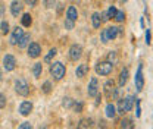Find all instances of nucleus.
I'll return each instance as SVG.
<instances>
[{
    "mask_svg": "<svg viewBox=\"0 0 153 129\" xmlns=\"http://www.w3.org/2000/svg\"><path fill=\"white\" fill-rule=\"evenodd\" d=\"M135 97L134 95H127L125 98H119V104H118V113L119 114H125L133 109L134 103H135Z\"/></svg>",
    "mask_w": 153,
    "mask_h": 129,
    "instance_id": "obj_1",
    "label": "nucleus"
},
{
    "mask_svg": "<svg viewBox=\"0 0 153 129\" xmlns=\"http://www.w3.org/2000/svg\"><path fill=\"white\" fill-rule=\"evenodd\" d=\"M66 74V68L62 62H53L50 65V75L53 76V79L56 81H60Z\"/></svg>",
    "mask_w": 153,
    "mask_h": 129,
    "instance_id": "obj_2",
    "label": "nucleus"
},
{
    "mask_svg": "<svg viewBox=\"0 0 153 129\" xmlns=\"http://www.w3.org/2000/svg\"><path fill=\"white\" fill-rule=\"evenodd\" d=\"M112 69H114V65L111 63V62H99L97 65H96L94 71L97 75H102V76H108V75L112 74Z\"/></svg>",
    "mask_w": 153,
    "mask_h": 129,
    "instance_id": "obj_3",
    "label": "nucleus"
},
{
    "mask_svg": "<svg viewBox=\"0 0 153 129\" xmlns=\"http://www.w3.org/2000/svg\"><path fill=\"white\" fill-rule=\"evenodd\" d=\"M15 91L18 92L19 95H22V97H27L30 94V85H28V82L25 79H22V78H18L15 81Z\"/></svg>",
    "mask_w": 153,
    "mask_h": 129,
    "instance_id": "obj_4",
    "label": "nucleus"
},
{
    "mask_svg": "<svg viewBox=\"0 0 153 129\" xmlns=\"http://www.w3.org/2000/svg\"><path fill=\"white\" fill-rule=\"evenodd\" d=\"M16 66V59L12 55H4L3 56V69L6 72H12Z\"/></svg>",
    "mask_w": 153,
    "mask_h": 129,
    "instance_id": "obj_5",
    "label": "nucleus"
},
{
    "mask_svg": "<svg viewBox=\"0 0 153 129\" xmlns=\"http://www.w3.org/2000/svg\"><path fill=\"white\" fill-rule=\"evenodd\" d=\"M135 88L137 91H143L144 88V75H143V66L140 65L137 68V72H135Z\"/></svg>",
    "mask_w": 153,
    "mask_h": 129,
    "instance_id": "obj_6",
    "label": "nucleus"
},
{
    "mask_svg": "<svg viewBox=\"0 0 153 129\" xmlns=\"http://www.w3.org/2000/svg\"><path fill=\"white\" fill-rule=\"evenodd\" d=\"M69 59L71 60H74V62H76V60H79L81 59V56H82V47L79 46V44H72L71 47H69Z\"/></svg>",
    "mask_w": 153,
    "mask_h": 129,
    "instance_id": "obj_7",
    "label": "nucleus"
},
{
    "mask_svg": "<svg viewBox=\"0 0 153 129\" xmlns=\"http://www.w3.org/2000/svg\"><path fill=\"white\" fill-rule=\"evenodd\" d=\"M87 94H88V97H96L99 94V81H97L96 76H93L90 79V84H88V88H87Z\"/></svg>",
    "mask_w": 153,
    "mask_h": 129,
    "instance_id": "obj_8",
    "label": "nucleus"
},
{
    "mask_svg": "<svg viewBox=\"0 0 153 129\" xmlns=\"http://www.w3.org/2000/svg\"><path fill=\"white\" fill-rule=\"evenodd\" d=\"M22 35H24V29H22L21 27H16V28L12 31V35H10V38H9V43H10L12 46H16Z\"/></svg>",
    "mask_w": 153,
    "mask_h": 129,
    "instance_id": "obj_9",
    "label": "nucleus"
},
{
    "mask_svg": "<svg viewBox=\"0 0 153 129\" xmlns=\"http://www.w3.org/2000/svg\"><path fill=\"white\" fill-rule=\"evenodd\" d=\"M40 55H41V47H40V44H38V43H31V44L28 46V56H30L31 59H37Z\"/></svg>",
    "mask_w": 153,
    "mask_h": 129,
    "instance_id": "obj_10",
    "label": "nucleus"
},
{
    "mask_svg": "<svg viewBox=\"0 0 153 129\" xmlns=\"http://www.w3.org/2000/svg\"><path fill=\"white\" fill-rule=\"evenodd\" d=\"M103 88H105V94H106V97H108V98H112V97H114L115 90H116V88H115L114 79H108V81L105 82Z\"/></svg>",
    "mask_w": 153,
    "mask_h": 129,
    "instance_id": "obj_11",
    "label": "nucleus"
},
{
    "mask_svg": "<svg viewBox=\"0 0 153 129\" xmlns=\"http://www.w3.org/2000/svg\"><path fill=\"white\" fill-rule=\"evenodd\" d=\"M106 32H108V38H109V41L111 40H115V38L118 37V35H122V29L119 28V27H108L106 28Z\"/></svg>",
    "mask_w": 153,
    "mask_h": 129,
    "instance_id": "obj_12",
    "label": "nucleus"
},
{
    "mask_svg": "<svg viewBox=\"0 0 153 129\" xmlns=\"http://www.w3.org/2000/svg\"><path fill=\"white\" fill-rule=\"evenodd\" d=\"M31 111H33V103L31 101H22L19 104V113L22 116H28Z\"/></svg>",
    "mask_w": 153,
    "mask_h": 129,
    "instance_id": "obj_13",
    "label": "nucleus"
},
{
    "mask_svg": "<svg viewBox=\"0 0 153 129\" xmlns=\"http://www.w3.org/2000/svg\"><path fill=\"white\" fill-rule=\"evenodd\" d=\"M22 3L19 1V0H13L12 1V4H10V13L13 15V16H18L21 15V12H22Z\"/></svg>",
    "mask_w": 153,
    "mask_h": 129,
    "instance_id": "obj_14",
    "label": "nucleus"
},
{
    "mask_svg": "<svg viewBox=\"0 0 153 129\" xmlns=\"http://www.w3.org/2000/svg\"><path fill=\"white\" fill-rule=\"evenodd\" d=\"M66 18L74 21V22L78 19V10H76L75 6H69V7L66 9Z\"/></svg>",
    "mask_w": 153,
    "mask_h": 129,
    "instance_id": "obj_15",
    "label": "nucleus"
},
{
    "mask_svg": "<svg viewBox=\"0 0 153 129\" xmlns=\"http://www.w3.org/2000/svg\"><path fill=\"white\" fill-rule=\"evenodd\" d=\"M88 74V66L87 65H78L76 66V69H75V75L78 76V78H84L85 75Z\"/></svg>",
    "mask_w": 153,
    "mask_h": 129,
    "instance_id": "obj_16",
    "label": "nucleus"
},
{
    "mask_svg": "<svg viewBox=\"0 0 153 129\" xmlns=\"http://www.w3.org/2000/svg\"><path fill=\"white\" fill-rule=\"evenodd\" d=\"M128 76H130V72H128V69H127V68L121 71V74H119V87H121V88H122V87L127 84V81H128Z\"/></svg>",
    "mask_w": 153,
    "mask_h": 129,
    "instance_id": "obj_17",
    "label": "nucleus"
},
{
    "mask_svg": "<svg viewBox=\"0 0 153 129\" xmlns=\"http://www.w3.org/2000/svg\"><path fill=\"white\" fill-rule=\"evenodd\" d=\"M21 24H22V27L30 28V27L33 25V16H31L30 13H24L22 18H21Z\"/></svg>",
    "mask_w": 153,
    "mask_h": 129,
    "instance_id": "obj_18",
    "label": "nucleus"
},
{
    "mask_svg": "<svg viewBox=\"0 0 153 129\" xmlns=\"http://www.w3.org/2000/svg\"><path fill=\"white\" fill-rule=\"evenodd\" d=\"M105 114H106V117H109V119H114V117H115V114H116V109H115V106L112 104V103L106 104Z\"/></svg>",
    "mask_w": 153,
    "mask_h": 129,
    "instance_id": "obj_19",
    "label": "nucleus"
},
{
    "mask_svg": "<svg viewBox=\"0 0 153 129\" xmlns=\"http://www.w3.org/2000/svg\"><path fill=\"white\" fill-rule=\"evenodd\" d=\"M30 40H31V37H30V34H24V35L21 37V40L18 41V47H19V49H25V47L28 46Z\"/></svg>",
    "mask_w": 153,
    "mask_h": 129,
    "instance_id": "obj_20",
    "label": "nucleus"
},
{
    "mask_svg": "<svg viewBox=\"0 0 153 129\" xmlns=\"http://www.w3.org/2000/svg\"><path fill=\"white\" fill-rule=\"evenodd\" d=\"M91 24H93L94 28H100L102 19H100V13H99V12H94V13L91 15Z\"/></svg>",
    "mask_w": 153,
    "mask_h": 129,
    "instance_id": "obj_21",
    "label": "nucleus"
},
{
    "mask_svg": "<svg viewBox=\"0 0 153 129\" xmlns=\"http://www.w3.org/2000/svg\"><path fill=\"white\" fill-rule=\"evenodd\" d=\"M41 72H43V65L41 63H34V66H33V75L36 78H40Z\"/></svg>",
    "mask_w": 153,
    "mask_h": 129,
    "instance_id": "obj_22",
    "label": "nucleus"
},
{
    "mask_svg": "<svg viewBox=\"0 0 153 129\" xmlns=\"http://www.w3.org/2000/svg\"><path fill=\"white\" fill-rule=\"evenodd\" d=\"M56 55H57L56 49H50V50H49V53L44 56V62H46V63H50V62L53 60V57H55Z\"/></svg>",
    "mask_w": 153,
    "mask_h": 129,
    "instance_id": "obj_23",
    "label": "nucleus"
},
{
    "mask_svg": "<svg viewBox=\"0 0 153 129\" xmlns=\"http://www.w3.org/2000/svg\"><path fill=\"white\" fill-rule=\"evenodd\" d=\"M121 128L124 129H133L134 128V123L131 119H122L121 120Z\"/></svg>",
    "mask_w": 153,
    "mask_h": 129,
    "instance_id": "obj_24",
    "label": "nucleus"
},
{
    "mask_svg": "<svg viewBox=\"0 0 153 129\" xmlns=\"http://www.w3.org/2000/svg\"><path fill=\"white\" fill-rule=\"evenodd\" d=\"M90 126H91V119H81L78 122V128H81V129L90 128Z\"/></svg>",
    "mask_w": 153,
    "mask_h": 129,
    "instance_id": "obj_25",
    "label": "nucleus"
},
{
    "mask_svg": "<svg viewBox=\"0 0 153 129\" xmlns=\"http://www.w3.org/2000/svg\"><path fill=\"white\" fill-rule=\"evenodd\" d=\"M0 32L3 35H6L9 32V22L7 21H1V24H0Z\"/></svg>",
    "mask_w": 153,
    "mask_h": 129,
    "instance_id": "obj_26",
    "label": "nucleus"
},
{
    "mask_svg": "<svg viewBox=\"0 0 153 129\" xmlns=\"http://www.w3.org/2000/svg\"><path fill=\"white\" fill-rule=\"evenodd\" d=\"M62 106H63L65 109H71V107L74 106V100H72L71 97H65L63 101H62Z\"/></svg>",
    "mask_w": 153,
    "mask_h": 129,
    "instance_id": "obj_27",
    "label": "nucleus"
},
{
    "mask_svg": "<svg viewBox=\"0 0 153 129\" xmlns=\"http://www.w3.org/2000/svg\"><path fill=\"white\" fill-rule=\"evenodd\" d=\"M41 91L44 94H50L52 92V82L50 81H46L43 85H41Z\"/></svg>",
    "mask_w": 153,
    "mask_h": 129,
    "instance_id": "obj_28",
    "label": "nucleus"
},
{
    "mask_svg": "<svg viewBox=\"0 0 153 129\" xmlns=\"http://www.w3.org/2000/svg\"><path fill=\"white\" fill-rule=\"evenodd\" d=\"M108 62H111L112 65H116V63H118V55H116V52H109Z\"/></svg>",
    "mask_w": 153,
    "mask_h": 129,
    "instance_id": "obj_29",
    "label": "nucleus"
},
{
    "mask_svg": "<svg viewBox=\"0 0 153 129\" xmlns=\"http://www.w3.org/2000/svg\"><path fill=\"white\" fill-rule=\"evenodd\" d=\"M114 19L116 21V22H124V19H125V13H124L122 10H116Z\"/></svg>",
    "mask_w": 153,
    "mask_h": 129,
    "instance_id": "obj_30",
    "label": "nucleus"
},
{
    "mask_svg": "<svg viewBox=\"0 0 153 129\" xmlns=\"http://www.w3.org/2000/svg\"><path fill=\"white\" fill-rule=\"evenodd\" d=\"M82 109H84V103L82 101H74V111L75 113H81L82 111Z\"/></svg>",
    "mask_w": 153,
    "mask_h": 129,
    "instance_id": "obj_31",
    "label": "nucleus"
},
{
    "mask_svg": "<svg viewBox=\"0 0 153 129\" xmlns=\"http://www.w3.org/2000/svg\"><path fill=\"white\" fill-rule=\"evenodd\" d=\"M43 3L46 9H53L56 6V0H43Z\"/></svg>",
    "mask_w": 153,
    "mask_h": 129,
    "instance_id": "obj_32",
    "label": "nucleus"
},
{
    "mask_svg": "<svg viewBox=\"0 0 153 129\" xmlns=\"http://www.w3.org/2000/svg\"><path fill=\"white\" fill-rule=\"evenodd\" d=\"M116 10H118V9H116L115 6H111V7L106 10V13H108V18H109V19L115 18V13H116Z\"/></svg>",
    "mask_w": 153,
    "mask_h": 129,
    "instance_id": "obj_33",
    "label": "nucleus"
},
{
    "mask_svg": "<svg viewBox=\"0 0 153 129\" xmlns=\"http://www.w3.org/2000/svg\"><path fill=\"white\" fill-rule=\"evenodd\" d=\"M135 117H140L141 116V107H140V100H135Z\"/></svg>",
    "mask_w": 153,
    "mask_h": 129,
    "instance_id": "obj_34",
    "label": "nucleus"
},
{
    "mask_svg": "<svg viewBox=\"0 0 153 129\" xmlns=\"http://www.w3.org/2000/svg\"><path fill=\"white\" fill-rule=\"evenodd\" d=\"M6 107V95L0 92V109H4Z\"/></svg>",
    "mask_w": 153,
    "mask_h": 129,
    "instance_id": "obj_35",
    "label": "nucleus"
},
{
    "mask_svg": "<svg viewBox=\"0 0 153 129\" xmlns=\"http://www.w3.org/2000/svg\"><path fill=\"white\" fill-rule=\"evenodd\" d=\"M65 28L66 29H72L74 28V21H71V19H65Z\"/></svg>",
    "mask_w": 153,
    "mask_h": 129,
    "instance_id": "obj_36",
    "label": "nucleus"
},
{
    "mask_svg": "<svg viewBox=\"0 0 153 129\" xmlns=\"http://www.w3.org/2000/svg\"><path fill=\"white\" fill-rule=\"evenodd\" d=\"M100 38H102V43H105V44H106V43L109 41V38H108V32H106V29H103V31H102V34H100Z\"/></svg>",
    "mask_w": 153,
    "mask_h": 129,
    "instance_id": "obj_37",
    "label": "nucleus"
},
{
    "mask_svg": "<svg viewBox=\"0 0 153 129\" xmlns=\"http://www.w3.org/2000/svg\"><path fill=\"white\" fill-rule=\"evenodd\" d=\"M152 43V32H150V29L147 28L146 29V44H150Z\"/></svg>",
    "mask_w": 153,
    "mask_h": 129,
    "instance_id": "obj_38",
    "label": "nucleus"
},
{
    "mask_svg": "<svg viewBox=\"0 0 153 129\" xmlns=\"http://www.w3.org/2000/svg\"><path fill=\"white\" fill-rule=\"evenodd\" d=\"M28 6H31V7H34V6H37V3H38V0H24Z\"/></svg>",
    "mask_w": 153,
    "mask_h": 129,
    "instance_id": "obj_39",
    "label": "nucleus"
},
{
    "mask_svg": "<svg viewBox=\"0 0 153 129\" xmlns=\"http://www.w3.org/2000/svg\"><path fill=\"white\" fill-rule=\"evenodd\" d=\"M19 129H31V123L30 122H24L19 125Z\"/></svg>",
    "mask_w": 153,
    "mask_h": 129,
    "instance_id": "obj_40",
    "label": "nucleus"
},
{
    "mask_svg": "<svg viewBox=\"0 0 153 129\" xmlns=\"http://www.w3.org/2000/svg\"><path fill=\"white\" fill-rule=\"evenodd\" d=\"M3 13H4V6L0 4V18H3Z\"/></svg>",
    "mask_w": 153,
    "mask_h": 129,
    "instance_id": "obj_41",
    "label": "nucleus"
},
{
    "mask_svg": "<svg viewBox=\"0 0 153 129\" xmlns=\"http://www.w3.org/2000/svg\"><path fill=\"white\" fill-rule=\"evenodd\" d=\"M140 25H141V28H144V19L143 18L140 19Z\"/></svg>",
    "mask_w": 153,
    "mask_h": 129,
    "instance_id": "obj_42",
    "label": "nucleus"
},
{
    "mask_svg": "<svg viewBox=\"0 0 153 129\" xmlns=\"http://www.w3.org/2000/svg\"><path fill=\"white\" fill-rule=\"evenodd\" d=\"M0 81H1V71H0Z\"/></svg>",
    "mask_w": 153,
    "mask_h": 129,
    "instance_id": "obj_43",
    "label": "nucleus"
},
{
    "mask_svg": "<svg viewBox=\"0 0 153 129\" xmlns=\"http://www.w3.org/2000/svg\"><path fill=\"white\" fill-rule=\"evenodd\" d=\"M122 1H124V3H125V1H127V0H122Z\"/></svg>",
    "mask_w": 153,
    "mask_h": 129,
    "instance_id": "obj_44",
    "label": "nucleus"
}]
</instances>
